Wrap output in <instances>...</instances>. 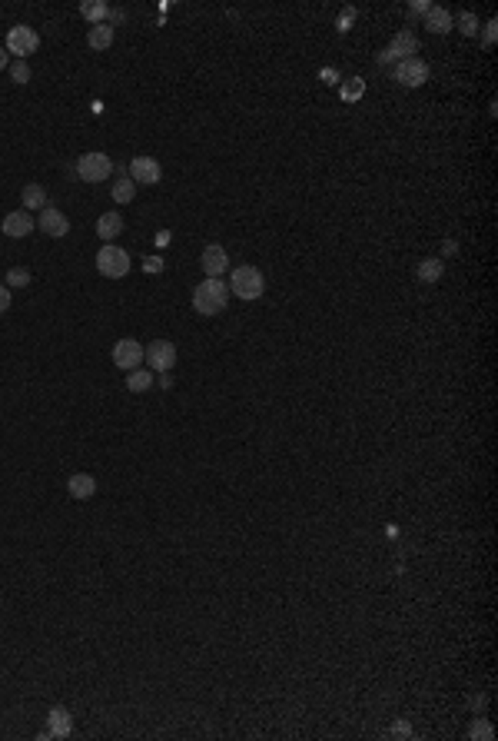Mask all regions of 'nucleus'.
<instances>
[{
  "label": "nucleus",
  "mask_w": 498,
  "mask_h": 741,
  "mask_svg": "<svg viewBox=\"0 0 498 741\" xmlns=\"http://www.w3.org/2000/svg\"><path fill=\"white\" fill-rule=\"evenodd\" d=\"M160 176H163L160 160H153V156H133L130 160V180L133 183L153 186V183H160Z\"/></svg>",
  "instance_id": "10"
},
{
  "label": "nucleus",
  "mask_w": 498,
  "mask_h": 741,
  "mask_svg": "<svg viewBox=\"0 0 498 741\" xmlns=\"http://www.w3.org/2000/svg\"><path fill=\"white\" fill-rule=\"evenodd\" d=\"M97 270H100V276H107V280L127 276V272H130V253L113 246V243H103L100 253H97Z\"/></svg>",
  "instance_id": "3"
},
{
  "label": "nucleus",
  "mask_w": 498,
  "mask_h": 741,
  "mask_svg": "<svg viewBox=\"0 0 498 741\" xmlns=\"http://www.w3.org/2000/svg\"><path fill=\"white\" fill-rule=\"evenodd\" d=\"M429 11H432L429 0H415V4H412V13H429Z\"/></svg>",
  "instance_id": "33"
},
{
  "label": "nucleus",
  "mask_w": 498,
  "mask_h": 741,
  "mask_svg": "<svg viewBox=\"0 0 498 741\" xmlns=\"http://www.w3.org/2000/svg\"><path fill=\"white\" fill-rule=\"evenodd\" d=\"M137 197V186H133L130 176H120L117 183H113V200L117 203H130V200Z\"/></svg>",
  "instance_id": "23"
},
{
  "label": "nucleus",
  "mask_w": 498,
  "mask_h": 741,
  "mask_svg": "<svg viewBox=\"0 0 498 741\" xmlns=\"http://www.w3.org/2000/svg\"><path fill=\"white\" fill-rule=\"evenodd\" d=\"M458 30L465 33V37H475L478 33V17L472 11H465V13H458Z\"/></svg>",
  "instance_id": "26"
},
{
  "label": "nucleus",
  "mask_w": 498,
  "mask_h": 741,
  "mask_svg": "<svg viewBox=\"0 0 498 741\" xmlns=\"http://www.w3.org/2000/svg\"><path fill=\"white\" fill-rule=\"evenodd\" d=\"M392 735H409V725H405V721H395V728H392Z\"/></svg>",
  "instance_id": "36"
},
{
  "label": "nucleus",
  "mask_w": 498,
  "mask_h": 741,
  "mask_svg": "<svg viewBox=\"0 0 498 741\" xmlns=\"http://www.w3.org/2000/svg\"><path fill=\"white\" fill-rule=\"evenodd\" d=\"M199 266H203V272L206 276H223L226 272V266H229V256H226V250L219 246V243H209L203 250V256H199Z\"/></svg>",
  "instance_id": "13"
},
{
  "label": "nucleus",
  "mask_w": 498,
  "mask_h": 741,
  "mask_svg": "<svg viewBox=\"0 0 498 741\" xmlns=\"http://www.w3.org/2000/svg\"><path fill=\"white\" fill-rule=\"evenodd\" d=\"M319 80H323L325 87H336V84L342 80V76H339L336 67H323V70H319Z\"/></svg>",
  "instance_id": "29"
},
{
  "label": "nucleus",
  "mask_w": 498,
  "mask_h": 741,
  "mask_svg": "<svg viewBox=\"0 0 498 741\" xmlns=\"http://www.w3.org/2000/svg\"><path fill=\"white\" fill-rule=\"evenodd\" d=\"M352 21H356V7H346V11L339 13L336 27H339V30H342V33H346V30H352Z\"/></svg>",
  "instance_id": "28"
},
{
  "label": "nucleus",
  "mask_w": 498,
  "mask_h": 741,
  "mask_svg": "<svg viewBox=\"0 0 498 741\" xmlns=\"http://www.w3.org/2000/svg\"><path fill=\"white\" fill-rule=\"evenodd\" d=\"M495 27H498L495 21H488V27H485V37H482V44H485V47H492V44H495Z\"/></svg>",
  "instance_id": "31"
},
{
  "label": "nucleus",
  "mask_w": 498,
  "mask_h": 741,
  "mask_svg": "<svg viewBox=\"0 0 498 741\" xmlns=\"http://www.w3.org/2000/svg\"><path fill=\"white\" fill-rule=\"evenodd\" d=\"M7 67H11V57H7V47H4L0 50V70H7Z\"/></svg>",
  "instance_id": "37"
},
{
  "label": "nucleus",
  "mask_w": 498,
  "mask_h": 741,
  "mask_svg": "<svg viewBox=\"0 0 498 741\" xmlns=\"http://www.w3.org/2000/svg\"><path fill=\"white\" fill-rule=\"evenodd\" d=\"M37 47H40V37H37L33 27H27V23L11 27V33H7V54H17V60H27L30 54H37Z\"/></svg>",
  "instance_id": "6"
},
{
  "label": "nucleus",
  "mask_w": 498,
  "mask_h": 741,
  "mask_svg": "<svg viewBox=\"0 0 498 741\" xmlns=\"http://www.w3.org/2000/svg\"><path fill=\"white\" fill-rule=\"evenodd\" d=\"M229 303V286L216 276H206L203 283L193 289V309L199 316H219Z\"/></svg>",
  "instance_id": "1"
},
{
  "label": "nucleus",
  "mask_w": 498,
  "mask_h": 741,
  "mask_svg": "<svg viewBox=\"0 0 498 741\" xmlns=\"http://www.w3.org/2000/svg\"><path fill=\"white\" fill-rule=\"evenodd\" d=\"M37 226L44 229L47 236H54V240H64L66 233H70V219H66L57 207H44V209H40V219H37Z\"/></svg>",
  "instance_id": "12"
},
{
  "label": "nucleus",
  "mask_w": 498,
  "mask_h": 741,
  "mask_svg": "<svg viewBox=\"0 0 498 741\" xmlns=\"http://www.w3.org/2000/svg\"><path fill=\"white\" fill-rule=\"evenodd\" d=\"M110 173H113V160H110L107 153H83L76 160V176L83 183H103Z\"/></svg>",
  "instance_id": "4"
},
{
  "label": "nucleus",
  "mask_w": 498,
  "mask_h": 741,
  "mask_svg": "<svg viewBox=\"0 0 498 741\" xmlns=\"http://www.w3.org/2000/svg\"><path fill=\"white\" fill-rule=\"evenodd\" d=\"M452 27H455V21L445 7H432V11L425 13V30L429 33H448Z\"/></svg>",
  "instance_id": "16"
},
{
  "label": "nucleus",
  "mask_w": 498,
  "mask_h": 741,
  "mask_svg": "<svg viewBox=\"0 0 498 741\" xmlns=\"http://www.w3.org/2000/svg\"><path fill=\"white\" fill-rule=\"evenodd\" d=\"M47 731H50V738H70L74 718H70V711H66L64 705H54V708H50V715H47Z\"/></svg>",
  "instance_id": "14"
},
{
  "label": "nucleus",
  "mask_w": 498,
  "mask_h": 741,
  "mask_svg": "<svg viewBox=\"0 0 498 741\" xmlns=\"http://www.w3.org/2000/svg\"><path fill=\"white\" fill-rule=\"evenodd\" d=\"M156 243H160V246H166V243H170V229H160V233H156Z\"/></svg>",
  "instance_id": "35"
},
{
  "label": "nucleus",
  "mask_w": 498,
  "mask_h": 741,
  "mask_svg": "<svg viewBox=\"0 0 498 741\" xmlns=\"http://www.w3.org/2000/svg\"><path fill=\"white\" fill-rule=\"evenodd\" d=\"M429 76H432V70H429V64H425V60H419V57L399 60V64H395V70H392V80H395V84H402V87H422Z\"/></svg>",
  "instance_id": "7"
},
{
  "label": "nucleus",
  "mask_w": 498,
  "mask_h": 741,
  "mask_svg": "<svg viewBox=\"0 0 498 741\" xmlns=\"http://www.w3.org/2000/svg\"><path fill=\"white\" fill-rule=\"evenodd\" d=\"M80 17H87L93 27H97V23H110V7L103 4V0H83V4H80Z\"/></svg>",
  "instance_id": "18"
},
{
  "label": "nucleus",
  "mask_w": 498,
  "mask_h": 741,
  "mask_svg": "<svg viewBox=\"0 0 498 741\" xmlns=\"http://www.w3.org/2000/svg\"><path fill=\"white\" fill-rule=\"evenodd\" d=\"M143 362L153 372H170L176 366V346L170 339H153L150 346H143Z\"/></svg>",
  "instance_id": "5"
},
{
  "label": "nucleus",
  "mask_w": 498,
  "mask_h": 741,
  "mask_svg": "<svg viewBox=\"0 0 498 741\" xmlns=\"http://www.w3.org/2000/svg\"><path fill=\"white\" fill-rule=\"evenodd\" d=\"M21 200H23V209L30 213V209H44L47 207V190L40 183H27L21 190Z\"/></svg>",
  "instance_id": "20"
},
{
  "label": "nucleus",
  "mask_w": 498,
  "mask_h": 741,
  "mask_svg": "<svg viewBox=\"0 0 498 741\" xmlns=\"http://www.w3.org/2000/svg\"><path fill=\"white\" fill-rule=\"evenodd\" d=\"M362 93H366V80H362V76H352V80H346V84L339 87V97L346 100V103L362 100Z\"/></svg>",
  "instance_id": "22"
},
{
  "label": "nucleus",
  "mask_w": 498,
  "mask_h": 741,
  "mask_svg": "<svg viewBox=\"0 0 498 741\" xmlns=\"http://www.w3.org/2000/svg\"><path fill=\"white\" fill-rule=\"evenodd\" d=\"M415 50H419V40H415V33H412V30H402L399 37H395V40H392V44L379 54V64H392V60H399V57H402V60H409V54H415Z\"/></svg>",
  "instance_id": "11"
},
{
  "label": "nucleus",
  "mask_w": 498,
  "mask_h": 741,
  "mask_svg": "<svg viewBox=\"0 0 498 741\" xmlns=\"http://www.w3.org/2000/svg\"><path fill=\"white\" fill-rule=\"evenodd\" d=\"M262 289H266V280L256 266H239L233 270V280H229V293H236L239 299H260Z\"/></svg>",
  "instance_id": "2"
},
{
  "label": "nucleus",
  "mask_w": 498,
  "mask_h": 741,
  "mask_svg": "<svg viewBox=\"0 0 498 741\" xmlns=\"http://www.w3.org/2000/svg\"><path fill=\"white\" fill-rule=\"evenodd\" d=\"M442 272H445L442 260H425L422 266H419V280H422V283H435Z\"/></svg>",
  "instance_id": "24"
},
{
  "label": "nucleus",
  "mask_w": 498,
  "mask_h": 741,
  "mask_svg": "<svg viewBox=\"0 0 498 741\" xmlns=\"http://www.w3.org/2000/svg\"><path fill=\"white\" fill-rule=\"evenodd\" d=\"M113 27L110 23H97V27H90V33H87V44L93 47V50H110L113 47Z\"/></svg>",
  "instance_id": "19"
},
{
  "label": "nucleus",
  "mask_w": 498,
  "mask_h": 741,
  "mask_svg": "<svg viewBox=\"0 0 498 741\" xmlns=\"http://www.w3.org/2000/svg\"><path fill=\"white\" fill-rule=\"evenodd\" d=\"M120 233H123V217H120V213H103V217L97 219L100 240H117Z\"/></svg>",
  "instance_id": "17"
},
{
  "label": "nucleus",
  "mask_w": 498,
  "mask_h": 741,
  "mask_svg": "<svg viewBox=\"0 0 498 741\" xmlns=\"http://www.w3.org/2000/svg\"><path fill=\"white\" fill-rule=\"evenodd\" d=\"M11 289H21V286H30V270H23V266H11L7 270V283Z\"/></svg>",
  "instance_id": "25"
},
{
  "label": "nucleus",
  "mask_w": 498,
  "mask_h": 741,
  "mask_svg": "<svg viewBox=\"0 0 498 741\" xmlns=\"http://www.w3.org/2000/svg\"><path fill=\"white\" fill-rule=\"evenodd\" d=\"M66 492H70L74 499H90V495L97 492V479H93L90 472H74V476L66 479Z\"/></svg>",
  "instance_id": "15"
},
{
  "label": "nucleus",
  "mask_w": 498,
  "mask_h": 741,
  "mask_svg": "<svg viewBox=\"0 0 498 741\" xmlns=\"http://www.w3.org/2000/svg\"><path fill=\"white\" fill-rule=\"evenodd\" d=\"M472 738H492V728H488V725H475V728H472Z\"/></svg>",
  "instance_id": "32"
},
{
  "label": "nucleus",
  "mask_w": 498,
  "mask_h": 741,
  "mask_svg": "<svg viewBox=\"0 0 498 741\" xmlns=\"http://www.w3.org/2000/svg\"><path fill=\"white\" fill-rule=\"evenodd\" d=\"M11 286H0V313H7V309H11Z\"/></svg>",
  "instance_id": "30"
},
{
  "label": "nucleus",
  "mask_w": 498,
  "mask_h": 741,
  "mask_svg": "<svg viewBox=\"0 0 498 741\" xmlns=\"http://www.w3.org/2000/svg\"><path fill=\"white\" fill-rule=\"evenodd\" d=\"M127 389H130V393H146V389H153V372L150 369L127 372Z\"/></svg>",
  "instance_id": "21"
},
{
  "label": "nucleus",
  "mask_w": 498,
  "mask_h": 741,
  "mask_svg": "<svg viewBox=\"0 0 498 741\" xmlns=\"http://www.w3.org/2000/svg\"><path fill=\"white\" fill-rule=\"evenodd\" d=\"M163 270V260H146V272H160Z\"/></svg>",
  "instance_id": "34"
},
{
  "label": "nucleus",
  "mask_w": 498,
  "mask_h": 741,
  "mask_svg": "<svg viewBox=\"0 0 498 741\" xmlns=\"http://www.w3.org/2000/svg\"><path fill=\"white\" fill-rule=\"evenodd\" d=\"M33 226H37V223H33V217L27 213V209H13V213H7L4 223H0V229H4L7 240H27V236L33 233Z\"/></svg>",
  "instance_id": "9"
},
{
  "label": "nucleus",
  "mask_w": 498,
  "mask_h": 741,
  "mask_svg": "<svg viewBox=\"0 0 498 741\" xmlns=\"http://www.w3.org/2000/svg\"><path fill=\"white\" fill-rule=\"evenodd\" d=\"M110 356H113V366H117V369L133 372V369H140V362H143V346L137 343V339H117Z\"/></svg>",
  "instance_id": "8"
},
{
  "label": "nucleus",
  "mask_w": 498,
  "mask_h": 741,
  "mask_svg": "<svg viewBox=\"0 0 498 741\" xmlns=\"http://www.w3.org/2000/svg\"><path fill=\"white\" fill-rule=\"evenodd\" d=\"M11 76H13V84H27V80H30V64H27V60H13Z\"/></svg>",
  "instance_id": "27"
}]
</instances>
